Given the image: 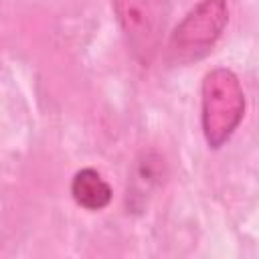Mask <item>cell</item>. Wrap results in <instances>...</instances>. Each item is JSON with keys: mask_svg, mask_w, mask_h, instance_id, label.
Here are the masks:
<instances>
[{"mask_svg": "<svg viewBox=\"0 0 259 259\" xmlns=\"http://www.w3.org/2000/svg\"><path fill=\"white\" fill-rule=\"evenodd\" d=\"M111 4L132 53L148 65L162 42L168 0H111Z\"/></svg>", "mask_w": 259, "mask_h": 259, "instance_id": "3", "label": "cell"}, {"mask_svg": "<svg viewBox=\"0 0 259 259\" xmlns=\"http://www.w3.org/2000/svg\"><path fill=\"white\" fill-rule=\"evenodd\" d=\"M229 20L225 0L198 2L176 26L170 36V57L176 63H190L202 59L219 40Z\"/></svg>", "mask_w": 259, "mask_h": 259, "instance_id": "2", "label": "cell"}, {"mask_svg": "<svg viewBox=\"0 0 259 259\" xmlns=\"http://www.w3.org/2000/svg\"><path fill=\"white\" fill-rule=\"evenodd\" d=\"M202 132L210 148H221L237 130L245 111V93L229 69H212L202 79Z\"/></svg>", "mask_w": 259, "mask_h": 259, "instance_id": "1", "label": "cell"}, {"mask_svg": "<svg viewBox=\"0 0 259 259\" xmlns=\"http://www.w3.org/2000/svg\"><path fill=\"white\" fill-rule=\"evenodd\" d=\"M71 194L75 202L87 210H101L111 202V186L93 168H83L73 176Z\"/></svg>", "mask_w": 259, "mask_h": 259, "instance_id": "4", "label": "cell"}]
</instances>
